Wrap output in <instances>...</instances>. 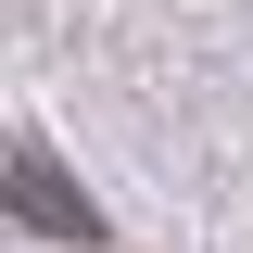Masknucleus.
<instances>
[{"label": "nucleus", "mask_w": 253, "mask_h": 253, "mask_svg": "<svg viewBox=\"0 0 253 253\" xmlns=\"http://www.w3.org/2000/svg\"><path fill=\"white\" fill-rule=\"evenodd\" d=\"M13 203H26L38 228H76V241H89V203H63V177H51V165H38V152L13 165Z\"/></svg>", "instance_id": "f257e3e1"}]
</instances>
